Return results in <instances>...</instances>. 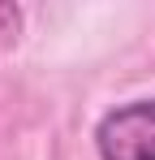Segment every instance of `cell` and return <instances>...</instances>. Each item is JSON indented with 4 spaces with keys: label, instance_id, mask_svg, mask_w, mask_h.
<instances>
[{
    "label": "cell",
    "instance_id": "6da1fadb",
    "mask_svg": "<svg viewBox=\"0 0 155 160\" xmlns=\"http://www.w3.org/2000/svg\"><path fill=\"white\" fill-rule=\"evenodd\" d=\"M99 160H155V100H129L95 126Z\"/></svg>",
    "mask_w": 155,
    "mask_h": 160
}]
</instances>
